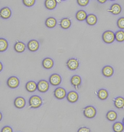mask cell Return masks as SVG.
Here are the masks:
<instances>
[{"label":"cell","mask_w":124,"mask_h":132,"mask_svg":"<svg viewBox=\"0 0 124 132\" xmlns=\"http://www.w3.org/2000/svg\"><path fill=\"white\" fill-rule=\"evenodd\" d=\"M29 105L31 108L37 109L40 107L42 104V99L38 96H33L29 99Z\"/></svg>","instance_id":"6da1fadb"},{"label":"cell","mask_w":124,"mask_h":132,"mask_svg":"<svg viewBox=\"0 0 124 132\" xmlns=\"http://www.w3.org/2000/svg\"><path fill=\"white\" fill-rule=\"evenodd\" d=\"M102 39L107 44H111L115 39V35L111 30L105 31L102 35Z\"/></svg>","instance_id":"7a4b0ae2"},{"label":"cell","mask_w":124,"mask_h":132,"mask_svg":"<svg viewBox=\"0 0 124 132\" xmlns=\"http://www.w3.org/2000/svg\"><path fill=\"white\" fill-rule=\"evenodd\" d=\"M83 113L86 117L89 118V119H92V118H94L96 116V110L94 107L88 106L85 108Z\"/></svg>","instance_id":"3957f363"},{"label":"cell","mask_w":124,"mask_h":132,"mask_svg":"<svg viewBox=\"0 0 124 132\" xmlns=\"http://www.w3.org/2000/svg\"><path fill=\"white\" fill-rule=\"evenodd\" d=\"M7 84L10 88H16L19 84V79L17 77H16V76H11V77H10L8 79H7Z\"/></svg>","instance_id":"277c9868"},{"label":"cell","mask_w":124,"mask_h":132,"mask_svg":"<svg viewBox=\"0 0 124 132\" xmlns=\"http://www.w3.org/2000/svg\"><path fill=\"white\" fill-rule=\"evenodd\" d=\"M49 88L48 82L45 80L40 81L37 84V89L41 93H45Z\"/></svg>","instance_id":"5b68a950"},{"label":"cell","mask_w":124,"mask_h":132,"mask_svg":"<svg viewBox=\"0 0 124 132\" xmlns=\"http://www.w3.org/2000/svg\"><path fill=\"white\" fill-rule=\"evenodd\" d=\"M67 65L70 70H76L79 67V62L76 59L71 58L67 61Z\"/></svg>","instance_id":"8992f818"},{"label":"cell","mask_w":124,"mask_h":132,"mask_svg":"<svg viewBox=\"0 0 124 132\" xmlns=\"http://www.w3.org/2000/svg\"><path fill=\"white\" fill-rule=\"evenodd\" d=\"M50 84L53 86H58L62 82L61 76L58 74H53L51 75L49 79Z\"/></svg>","instance_id":"52a82bcc"},{"label":"cell","mask_w":124,"mask_h":132,"mask_svg":"<svg viewBox=\"0 0 124 132\" xmlns=\"http://www.w3.org/2000/svg\"><path fill=\"white\" fill-rule=\"evenodd\" d=\"M66 94H67V93H66L65 89L62 87H58L54 91L55 96L58 99H64L65 97Z\"/></svg>","instance_id":"ba28073f"},{"label":"cell","mask_w":124,"mask_h":132,"mask_svg":"<svg viewBox=\"0 0 124 132\" xmlns=\"http://www.w3.org/2000/svg\"><path fill=\"white\" fill-rule=\"evenodd\" d=\"M78 99V94L75 91H70L67 94V100L70 102L74 103Z\"/></svg>","instance_id":"9c48e42d"},{"label":"cell","mask_w":124,"mask_h":132,"mask_svg":"<svg viewBox=\"0 0 124 132\" xmlns=\"http://www.w3.org/2000/svg\"><path fill=\"white\" fill-rule=\"evenodd\" d=\"M29 50L31 52H35L38 50L39 47V44L36 40H31L28 43L27 45Z\"/></svg>","instance_id":"30bf717a"},{"label":"cell","mask_w":124,"mask_h":132,"mask_svg":"<svg viewBox=\"0 0 124 132\" xmlns=\"http://www.w3.org/2000/svg\"><path fill=\"white\" fill-rule=\"evenodd\" d=\"M11 15V11L9 7H3L1 10L0 11V16L3 19H6L10 18Z\"/></svg>","instance_id":"8fae6325"},{"label":"cell","mask_w":124,"mask_h":132,"mask_svg":"<svg viewBox=\"0 0 124 132\" xmlns=\"http://www.w3.org/2000/svg\"><path fill=\"white\" fill-rule=\"evenodd\" d=\"M26 101L22 97H18L14 101V105L16 108L22 109L25 106Z\"/></svg>","instance_id":"7c38bea8"},{"label":"cell","mask_w":124,"mask_h":132,"mask_svg":"<svg viewBox=\"0 0 124 132\" xmlns=\"http://www.w3.org/2000/svg\"><path fill=\"white\" fill-rule=\"evenodd\" d=\"M86 21L87 24H88V25L93 26L95 25V24H96V22H97V17L96 16V15L91 14L88 15Z\"/></svg>","instance_id":"4fadbf2b"},{"label":"cell","mask_w":124,"mask_h":132,"mask_svg":"<svg viewBox=\"0 0 124 132\" xmlns=\"http://www.w3.org/2000/svg\"><path fill=\"white\" fill-rule=\"evenodd\" d=\"M42 65L44 68L48 69L52 68L53 66V61L50 58H46L42 61Z\"/></svg>","instance_id":"5bb4252c"},{"label":"cell","mask_w":124,"mask_h":132,"mask_svg":"<svg viewBox=\"0 0 124 132\" xmlns=\"http://www.w3.org/2000/svg\"><path fill=\"white\" fill-rule=\"evenodd\" d=\"M26 88L27 91L30 92V93H32V92H34L37 88V84L34 81H29L26 85Z\"/></svg>","instance_id":"9a60e30c"},{"label":"cell","mask_w":124,"mask_h":132,"mask_svg":"<svg viewBox=\"0 0 124 132\" xmlns=\"http://www.w3.org/2000/svg\"><path fill=\"white\" fill-rule=\"evenodd\" d=\"M114 73V70L111 66H106L102 69V74L106 77H110Z\"/></svg>","instance_id":"2e32d148"},{"label":"cell","mask_w":124,"mask_h":132,"mask_svg":"<svg viewBox=\"0 0 124 132\" xmlns=\"http://www.w3.org/2000/svg\"><path fill=\"white\" fill-rule=\"evenodd\" d=\"M121 11H122V8L119 4H114L113 5H112L111 9H110V12L115 15L120 14Z\"/></svg>","instance_id":"e0dca14e"},{"label":"cell","mask_w":124,"mask_h":132,"mask_svg":"<svg viewBox=\"0 0 124 132\" xmlns=\"http://www.w3.org/2000/svg\"><path fill=\"white\" fill-rule=\"evenodd\" d=\"M45 6L48 10H53L56 6V0H45Z\"/></svg>","instance_id":"ac0fdd59"},{"label":"cell","mask_w":124,"mask_h":132,"mask_svg":"<svg viewBox=\"0 0 124 132\" xmlns=\"http://www.w3.org/2000/svg\"><path fill=\"white\" fill-rule=\"evenodd\" d=\"M26 45L21 42H18L14 45V50L18 53H22L25 50Z\"/></svg>","instance_id":"d6986e66"},{"label":"cell","mask_w":124,"mask_h":132,"mask_svg":"<svg viewBox=\"0 0 124 132\" xmlns=\"http://www.w3.org/2000/svg\"><path fill=\"white\" fill-rule=\"evenodd\" d=\"M114 105L118 109H122L124 107V99L122 97H118L115 99Z\"/></svg>","instance_id":"ffe728a7"},{"label":"cell","mask_w":124,"mask_h":132,"mask_svg":"<svg viewBox=\"0 0 124 132\" xmlns=\"http://www.w3.org/2000/svg\"><path fill=\"white\" fill-rule=\"evenodd\" d=\"M71 82L74 86H79L81 82V78L78 75H75L71 79Z\"/></svg>","instance_id":"44dd1931"},{"label":"cell","mask_w":124,"mask_h":132,"mask_svg":"<svg viewBox=\"0 0 124 132\" xmlns=\"http://www.w3.org/2000/svg\"><path fill=\"white\" fill-rule=\"evenodd\" d=\"M87 16H87L86 13L83 10L78 11L76 14V19L79 21H84V20H86V19Z\"/></svg>","instance_id":"7402d4cb"},{"label":"cell","mask_w":124,"mask_h":132,"mask_svg":"<svg viewBox=\"0 0 124 132\" xmlns=\"http://www.w3.org/2000/svg\"><path fill=\"white\" fill-rule=\"evenodd\" d=\"M71 21L70 19H68V18H64L60 21V27L62 29H67L71 26Z\"/></svg>","instance_id":"603a6c76"},{"label":"cell","mask_w":124,"mask_h":132,"mask_svg":"<svg viewBox=\"0 0 124 132\" xmlns=\"http://www.w3.org/2000/svg\"><path fill=\"white\" fill-rule=\"evenodd\" d=\"M45 24L48 28H53L56 24V21L54 18H48L46 20Z\"/></svg>","instance_id":"cb8c5ba5"},{"label":"cell","mask_w":124,"mask_h":132,"mask_svg":"<svg viewBox=\"0 0 124 132\" xmlns=\"http://www.w3.org/2000/svg\"><path fill=\"white\" fill-rule=\"evenodd\" d=\"M97 96L101 100H105L108 97V92L105 89H100L98 91Z\"/></svg>","instance_id":"d4e9b609"},{"label":"cell","mask_w":124,"mask_h":132,"mask_svg":"<svg viewBox=\"0 0 124 132\" xmlns=\"http://www.w3.org/2000/svg\"><path fill=\"white\" fill-rule=\"evenodd\" d=\"M123 125L121 122H115L113 125V130L115 132H121L123 130Z\"/></svg>","instance_id":"484cf974"},{"label":"cell","mask_w":124,"mask_h":132,"mask_svg":"<svg viewBox=\"0 0 124 132\" xmlns=\"http://www.w3.org/2000/svg\"><path fill=\"white\" fill-rule=\"evenodd\" d=\"M107 119L110 121H114L115 120L117 119V113L113 110H111L109 111L108 113H107Z\"/></svg>","instance_id":"4316f807"},{"label":"cell","mask_w":124,"mask_h":132,"mask_svg":"<svg viewBox=\"0 0 124 132\" xmlns=\"http://www.w3.org/2000/svg\"><path fill=\"white\" fill-rule=\"evenodd\" d=\"M8 47L7 42L4 39H0V51L4 52L6 50Z\"/></svg>","instance_id":"83f0119b"},{"label":"cell","mask_w":124,"mask_h":132,"mask_svg":"<svg viewBox=\"0 0 124 132\" xmlns=\"http://www.w3.org/2000/svg\"><path fill=\"white\" fill-rule=\"evenodd\" d=\"M115 39L118 42H123L124 41V31L119 30L115 33Z\"/></svg>","instance_id":"f1b7e54d"},{"label":"cell","mask_w":124,"mask_h":132,"mask_svg":"<svg viewBox=\"0 0 124 132\" xmlns=\"http://www.w3.org/2000/svg\"><path fill=\"white\" fill-rule=\"evenodd\" d=\"M23 3L27 7H30L34 4L36 0H22Z\"/></svg>","instance_id":"f546056e"},{"label":"cell","mask_w":124,"mask_h":132,"mask_svg":"<svg viewBox=\"0 0 124 132\" xmlns=\"http://www.w3.org/2000/svg\"><path fill=\"white\" fill-rule=\"evenodd\" d=\"M117 26L121 29H124V18H121L118 20Z\"/></svg>","instance_id":"4dcf8cb0"},{"label":"cell","mask_w":124,"mask_h":132,"mask_svg":"<svg viewBox=\"0 0 124 132\" xmlns=\"http://www.w3.org/2000/svg\"><path fill=\"white\" fill-rule=\"evenodd\" d=\"M89 0H77L78 4L81 6H85L89 3Z\"/></svg>","instance_id":"1f68e13d"},{"label":"cell","mask_w":124,"mask_h":132,"mask_svg":"<svg viewBox=\"0 0 124 132\" xmlns=\"http://www.w3.org/2000/svg\"><path fill=\"white\" fill-rule=\"evenodd\" d=\"M1 131L2 132H12L13 131V130L10 127H8V126H6V127H4V128H3L2 130H1Z\"/></svg>","instance_id":"d6a6232c"},{"label":"cell","mask_w":124,"mask_h":132,"mask_svg":"<svg viewBox=\"0 0 124 132\" xmlns=\"http://www.w3.org/2000/svg\"><path fill=\"white\" fill-rule=\"evenodd\" d=\"M79 132H89L90 130L88 128H86V127H82V128H79L78 130Z\"/></svg>","instance_id":"836d02e7"},{"label":"cell","mask_w":124,"mask_h":132,"mask_svg":"<svg viewBox=\"0 0 124 132\" xmlns=\"http://www.w3.org/2000/svg\"><path fill=\"white\" fill-rule=\"evenodd\" d=\"M97 1H99V3H104L107 0H97Z\"/></svg>","instance_id":"e575fe53"},{"label":"cell","mask_w":124,"mask_h":132,"mask_svg":"<svg viewBox=\"0 0 124 132\" xmlns=\"http://www.w3.org/2000/svg\"><path fill=\"white\" fill-rule=\"evenodd\" d=\"M1 64V70H2V64Z\"/></svg>","instance_id":"d590c367"},{"label":"cell","mask_w":124,"mask_h":132,"mask_svg":"<svg viewBox=\"0 0 124 132\" xmlns=\"http://www.w3.org/2000/svg\"><path fill=\"white\" fill-rule=\"evenodd\" d=\"M123 124L124 125V118L123 119Z\"/></svg>","instance_id":"8d00e7d4"},{"label":"cell","mask_w":124,"mask_h":132,"mask_svg":"<svg viewBox=\"0 0 124 132\" xmlns=\"http://www.w3.org/2000/svg\"><path fill=\"white\" fill-rule=\"evenodd\" d=\"M110 1H115V0H110Z\"/></svg>","instance_id":"74e56055"},{"label":"cell","mask_w":124,"mask_h":132,"mask_svg":"<svg viewBox=\"0 0 124 132\" xmlns=\"http://www.w3.org/2000/svg\"><path fill=\"white\" fill-rule=\"evenodd\" d=\"M62 1H65V0H62Z\"/></svg>","instance_id":"f35d334b"}]
</instances>
